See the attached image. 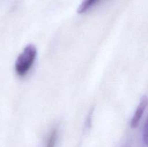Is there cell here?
<instances>
[{
  "label": "cell",
  "mask_w": 148,
  "mask_h": 147,
  "mask_svg": "<svg viewBox=\"0 0 148 147\" xmlns=\"http://www.w3.org/2000/svg\"><path fill=\"white\" fill-rule=\"evenodd\" d=\"M37 56V49L33 45L25 46L16 60L14 69L17 75L25 76L31 69Z\"/></svg>",
  "instance_id": "6da1fadb"
},
{
  "label": "cell",
  "mask_w": 148,
  "mask_h": 147,
  "mask_svg": "<svg viewBox=\"0 0 148 147\" xmlns=\"http://www.w3.org/2000/svg\"><path fill=\"white\" fill-rule=\"evenodd\" d=\"M147 98L146 96H144L141 99V101H140V104L137 106V109H136L135 112L134 113V115L132 118L131 122H130V125H131L132 128H137L139 125L140 121H141L142 117H143V114H144L145 111L146 110V108H147Z\"/></svg>",
  "instance_id": "7a4b0ae2"
},
{
  "label": "cell",
  "mask_w": 148,
  "mask_h": 147,
  "mask_svg": "<svg viewBox=\"0 0 148 147\" xmlns=\"http://www.w3.org/2000/svg\"><path fill=\"white\" fill-rule=\"evenodd\" d=\"M101 0H83L77 9L78 14H83L95 6Z\"/></svg>",
  "instance_id": "3957f363"
},
{
  "label": "cell",
  "mask_w": 148,
  "mask_h": 147,
  "mask_svg": "<svg viewBox=\"0 0 148 147\" xmlns=\"http://www.w3.org/2000/svg\"><path fill=\"white\" fill-rule=\"evenodd\" d=\"M57 139V131L56 129L51 131L47 139L46 147H55Z\"/></svg>",
  "instance_id": "277c9868"
},
{
  "label": "cell",
  "mask_w": 148,
  "mask_h": 147,
  "mask_svg": "<svg viewBox=\"0 0 148 147\" xmlns=\"http://www.w3.org/2000/svg\"><path fill=\"white\" fill-rule=\"evenodd\" d=\"M143 135V139H144L145 144L147 145V121H145V123Z\"/></svg>",
  "instance_id": "5b68a950"
}]
</instances>
